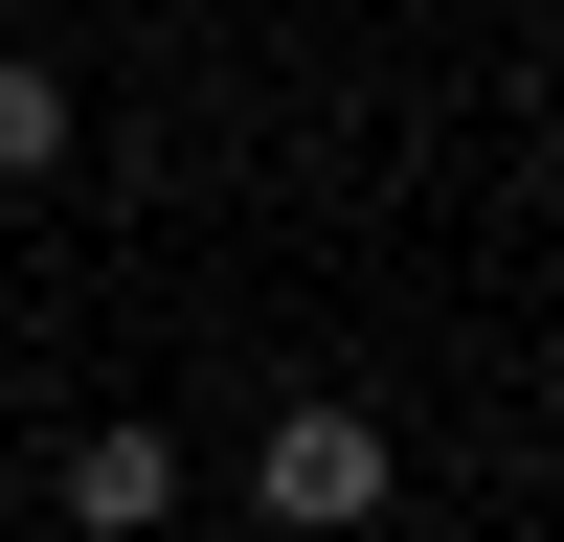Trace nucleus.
Masks as SVG:
<instances>
[{"label":"nucleus","mask_w":564,"mask_h":542,"mask_svg":"<svg viewBox=\"0 0 564 542\" xmlns=\"http://www.w3.org/2000/svg\"><path fill=\"white\" fill-rule=\"evenodd\" d=\"M249 520H271V542H361V520H384V430H361V406H271Z\"/></svg>","instance_id":"obj_1"},{"label":"nucleus","mask_w":564,"mask_h":542,"mask_svg":"<svg viewBox=\"0 0 564 542\" xmlns=\"http://www.w3.org/2000/svg\"><path fill=\"white\" fill-rule=\"evenodd\" d=\"M159 520H181V430H135V406L68 430V542H159Z\"/></svg>","instance_id":"obj_2"},{"label":"nucleus","mask_w":564,"mask_h":542,"mask_svg":"<svg viewBox=\"0 0 564 542\" xmlns=\"http://www.w3.org/2000/svg\"><path fill=\"white\" fill-rule=\"evenodd\" d=\"M0 181H68V68L45 45H0Z\"/></svg>","instance_id":"obj_3"}]
</instances>
